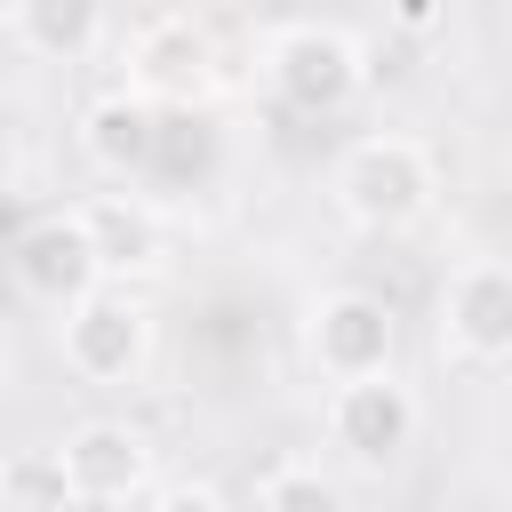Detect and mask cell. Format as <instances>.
<instances>
[{"instance_id": "cell-3", "label": "cell", "mask_w": 512, "mask_h": 512, "mask_svg": "<svg viewBox=\"0 0 512 512\" xmlns=\"http://www.w3.org/2000/svg\"><path fill=\"white\" fill-rule=\"evenodd\" d=\"M56 488L80 512H120L152 488V440L128 416H88L56 440Z\"/></svg>"}, {"instance_id": "cell-14", "label": "cell", "mask_w": 512, "mask_h": 512, "mask_svg": "<svg viewBox=\"0 0 512 512\" xmlns=\"http://www.w3.org/2000/svg\"><path fill=\"white\" fill-rule=\"evenodd\" d=\"M152 512H232V496H224L216 480H168V488L152 496Z\"/></svg>"}, {"instance_id": "cell-5", "label": "cell", "mask_w": 512, "mask_h": 512, "mask_svg": "<svg viewBox=\"0 0 512 512\" xmlns=\"http://www.w3.org/2000/svg\"><path fill=\"white\" fill-rule=\"evenodd\" d=\"M304 360L328 376V384H352V376H384L400 360V320L384 296L368 288H320L304 304Z\"/></svg>"}, {"instance_id": "cell-12", "label": "cell", "mask_w": 512, "mask_h": 512, "mask_svg": "<svg viewBox=\"0 0 512 512\" xmlns=\"http://www.w3.org/2000/svg\"><path fill=\"white\" fill-rule=\"evenodd\" d=\"M8 32L40 64H80L104 40V0H16L8 8Z\"/></svg>"}, {"instance_id": "cell-6", "label": "cell", "mask_w": 512, "mask_h": 512, "mask_svg": "<svg viewBox=\"0 0 512 512\" xmlns=\"http://www.w3.org/2000/svg\"><path fill=\"white\" fill-rule=\"evenodd\" d=\"M320 424H328V448H336L352 472H384V464H400V456L416 448L424 408H416V392L384 368V376H352V384H336Z\"/></svg>"}, {"instance_id": "cell-1", "label": "cell", "mask_w": 512, "mask_h": 512, "mask_svg": "<svg viewBox=\"0 0 512 512\" xmlns=\"http://www.w3.org/2000/svg\"><path fill=\"white\" fill-rule=\"evenodd\" d=\"M328 192H336L344 224H360V232H376V240H384V232H416V224L432 216V200H440V160H432L416 136L384 128V136L344 144Z\"/></svg>"}, {"instance_id": "cell-13", "label": "cell", "mask_w": 512, "mask_h": 512, "mask_svg": "<svg viewBox=\"0 0 512 512\" xmlns=\"http://www.w3.org/2000/svg\"><path fill=\"white\" fill-rule=\"evenodd\" d=\"M256 512H344V488L320 464H272L256 488Z\"/></svg>"}, {"instance_id": "cell-2", "label": "cell", "mask_w": 512, "mask_h": 512, "mask_svg": "<svg viewBox=\"0 0 512 512\" xmlns=\"http://www.w3.org/2000/svg\"><path fill=\"white\" fill-rule=\"evenodd\" d=\"M264 88L288 104V112H344L360 88H368V56L352 32L304 16V24H280L264 40Z\"/></svg>"}, {"instance_id": "cell-9", "label": "cell", "mask_w": 512, "mask_h": 512, "mask_svg": "<svg viewBox=\"0 0 512 512\" xmlns=\"http://www.w3.org/2000/svg\"><path fill=\"white\" fill-rule=\"evenodd\" d=\"M160 104L144 96V88H112V96H96L88 112H80V152L112 176V184H136V176H152L160 168Z\"/></svg>"}, {"instance_id": "cell-8", "label": "cell", "mask_w": 512, "mask_h": 512, "mask_svg": "<svg viewBox=\"0 0 512 512\" xmlns=\"http://www.w3.org/2000/svg\"><path fill=\"white\" fill-rule=\"evenodd\" d=\"M8 264H16V288H24L32 304H48V312H64V304H80L88 288H104V256H96L80 208L32 216V224L16 232V256H8Z\"/></svg>"}, {"instance_id": "cell-4", "label": "cell", "mask_w": 512, "mask_h": 512, "mask_svg": "<svg viewBox=\"0 0 512 512\" xmlns=\"http://www.w3.org/2000/svg\"><path fill=\"white\" fill-rule=\"evenodd\" d=\"M56 344L80 384H136L152 368V312L128 288H88L80 304H64Z\"/></svg>"}, {"instance_id": "cell-7", "label": "cell", "mask_w": 512, "mask_h": 512, "mask_svg": "<svg viewBox=\"0 0 512 512\" xmlns=\"http://www.w3.org/2000/svg\"><path fill=\"white\" fill-rule=\"evenodd\" d=\"M440 344L472 368H504L512 360V264L504 256H472L448 272L440 288Z\"/></svg>"}, {"instance_id": "cell-11", "label": "cell", "mask_w": 512, "mask_h": 512, "mask_svg": "<svg viewBox=\"0 0 512 512\" xmlns=\"http://www.w3.org/2000/svg\"><path fill=\"white\" fill-rule=\"evenodd\" d=\"M208 80H216V40H208L192 16H168V24H152V32L136 40V88H144L152 104H160V96L192 104Z\"/></svg>"}, {"instance_id": "cell-10", "label": "cell", "mask_w": 512, "mask_h": 512, "mask_svg": "<svg viewBox=\"0 0 512 512\" xmlns=\"http://www.w3.org/2000/svg\"><path fill=\"white\" fill-rule=\"evenodd\" d=\"M80 224L104 256V280H152L168 264V224L144 192H96V200H80Z\"/></svg>"}, {"instance_id": "cell-15", "label": "cell", "mask_w": 512, "mask_h": 512, "mask_svg": "<svg viewBox=\"0 0 512 512\" xmlns=\"http://www.w3.org/2000/svg\"><path fill=\"white\" fill-rule=\"evenodd\" d=\"M0 512H8V464H0Z\"/></svg>"}]
</instances>
